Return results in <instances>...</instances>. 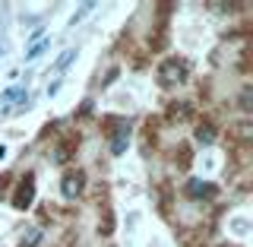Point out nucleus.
Masks as SVG:
<instances>
[{
	"mask_svg": "<svg viewBox=\"0 0 253 247\" xmlns=\"http://www.w3.org/2000/svg\"><path fill=\"white\" fill-rule=\"evenodd\" d=\"M38 238H42V232H38V228H29V232L19 238V247H35Z\"/></svg>",
	"mask_w": 253,
	"mask_h": 247,
	"instance_id": "nucleus-8",
	"label": "nucleus"
},
{
	"mask_svg": "<svg viewBox=\"0 0 253 247\" xmlns=\"http://www.w3.org/2000/svg\"><path fill=\"white\" fill-rule=\"evenodd\" d=\"M187 79V63L184 60H165L162 70H158V83L162 86H177Z\"/></svg>",
	"mask_w": 253,
	"mask_h": 247,
	"instance_id": "nucleus-1",
	"label": "nucleus"
},
{
	"mask_svg": "<svg viewBox=\"0 0 253 247\" xmlns=\"http://www.w3.org/2000/svg\"><path fill=\"white\" fill-rule=\"evenodd\" d=\"M231 232H237V235H247V232H250V225H247L244 219H234V222H231Z\"/></svg>",
	"mask_w": 253,
	"mask_h": 247,
	"instance_id": "nucleus-11",
	"label": "nucleus"
},
{
	"mask_svg": "<svg viewBox=\"0 0 253 247\" xmlns=\"http://www.w3.org/2000/svg\"><path fill=\"white\" fill-rule=\"evenodd\" d=\"M83 184H85L83 171H70L67 178H63V184H60V194L67 197V200H73V197H79V194H83Z\"/></svg>",
	"mask_w": 253,
	"mask_h": 247,
	"instance_id": "nucleus-2",
	"label": "nucleus"
},
{
	"mask_svg": "<svg viewBox=\"0 0 253 247\" xmlns=\"http://www.w3.org/2000/svg\"><path fill=\"white\" fill-rule=\"evenodd\" d=\"M0 54H3V48H0Z\"/></svg>",
	"mask_w": 253,
	"mask_h": 247,
	"instance_id": "nucleus-13",
	"label": "nucleus"
},
{
	"mask_svg": "<svg viewBox=\"0 0 253 247\" xmlns=\"http://www.w3.org/2000/svg\"><path fill=\"white\" fill-rule=\"evenodd\" d=\"M92 10H95V3H85V6H79V10H76L73 16H70V26H76V22H83V19H85V16H89Z\"/></svg>",
	"mask_w": 253,
	"mask_h": 247,
	"instance_id": "nucleus-9",
	"label": "nucleus"
},
{
	"mask_svg": "<svg viewBox=\"0 0 253 247\" xmlns=\"http://www.w3.org/2000/svg\"><path fill=\"white\" fill-rule=\"evenodd\" d=\"M16 99H26V89H22V86H13V89H6V92H3V108H6V105H13Z\"/></svg>",
	"mask_w": 253,
	"mask_h": 247,
	"instance_id": "nucleus-7",
	"label": "nucleus"
},
{
	"mask_svg": "<svg viewBox=\"0 0 253 247\" xmlns=\"http://www.w3.org/2000/svg\"><path fill=\"white\" fill-rule=\"evenodd\" d=\"M212 140H215V130H212L209 124H203L200 130H196V143H200V146H209Z\"/></svg>",
	"mask_w": 253,
	"mask_h": 247,
	"instance_id": "nucleus-6",
	"label": "nucleus"
},
{
	"mask_svg": "<svg viewBox=\"0 0 253 247\" xmlns=\"http://www.w3.org/2000/svg\"><path fill=\"white\" fill-rule=\"evenodd\" d=\"M73 57H76V51H63V54H60V60H57V70H67L70 63H73Z\"/></svg>",
	"mask_w": 253,
	"mask_h": 247,
	"instance_id": "nucleus-10",
	"label": "nucleus"
},
{
	"mask_svg": "<svg viewBox=\"0 0 253 247\" xmlns=\"http://www.w3.org/2000/svg\"><path fill=\"white\" fill-rule=\"evenodd\" d=\"M209 10L212 13H228V10H234L231 3H209Z\"/></svg>",
	"mask_w": 253,
	"mask_h": 247,
	"instance_id": "nucleus-12",
	"label": "nucleus"
},
{
	"mask_svg": "<svg viewBox=\"0 0 253 247\" xmlns=\"http://www.w3.org/2000/svg\"><path fill=\"white\" fill-rule=\"evenodd\" d=\"M187 194H190V197H212V194H215V187L206 184V181H200V178H193V181L187 184Z\"/></svg>",
	"mask_w": 253,
	"mask_h": 247,
	"instance_id": "nucleus-4",
	"label": "nucleus"
},
{
	"mask_svg": "<svg viewBox=\"0 0 253 247\" xmlns=\"http://www.w3.org/2000/svg\"><path fill=\"white\" fill-rule=\"evenodd\" d=\"M32 197H35V187H32V178H26V181H22V190L13 197V206H16V209H26V206L32 203Z\"/></svg>",
	"mask_w": 253,
	"mask_h": 247,
	"instance_id": "nucleus-3",
	"label": "nucleus"
},
{
	"mask_svg": "<svg viewBox=\"0 0 253 247\" xmlns=\"http://www.w3.org/2000/svg\"><path fill=\"white\" fill-rule=\"evenodd\" d=\"M126 146H130V130H117V133H114V140H111V152L121 155Z\"/></svg>",
	"mask_w": 253,
	"mask_h": 247,
	"instance_id": "nucleus-5",
	"label": "nucleus"
}]
</instances>
